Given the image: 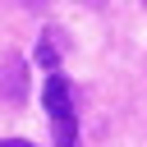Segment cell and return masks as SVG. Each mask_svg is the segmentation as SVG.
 <instances>
[{
    "instance_id": "cell-2",
    "label": "cell",
    "mask_w": 147,
    "mask_h": 147,
    "mask_svg": "<svg viewBox=\"0 0 147 147\" xmlns=\"http://www.w3.org/2000/svg\"><path fill=\"white\" fill-rule=\"evenodd\" d=\"M51 124H55V142H60V147H78V129H74L69 115H64V119H51Z\"/></svg>"
},
{
    "instance_id": "cell-4",
    "label": "cell",
    "mask_w": 147,
    "mask_h": 147,
    "mask_svg": "<svg viewBox=\"0 0 147 147\" xmlns=\"http://www.w3.org/2000/svg\"><path fill=\"white\" fill-rule=\"evenodd\" d=\"M0 147H32V142H23V138H5Z\"/></svg>"
},
{
    "instance_id": "cell-1",
    "label": "cell",
    "mask_w": 147,
    "mask_h": 147,
    "mask_svg": "<svg viewBox=\"0 0 147 147\" xmlns=\"http://www.w3.org/2000/svg\"><path fill=\"white\" fill-rule=\"evenodd\" d=\"M41 106L51 110V119H64V115H69V83H64V74H51V78H46Z\"/></svg>"
},
{
    "instance_id": "cell-3",
    "label": "cell",
    "mask_w": 147,
    "mask_h": 147,
    "mask_svg": "<svg viewBox=\"0 0 147 147\" xmlns=\"http://www.w3.org/2000/svg\"><path fill=\"white\" fill-rule=\"evenodd\" d=\"M37 60H41L46 69H55V46H51V41H41V46H37Z\"/></svg>"
}]
</instances>
